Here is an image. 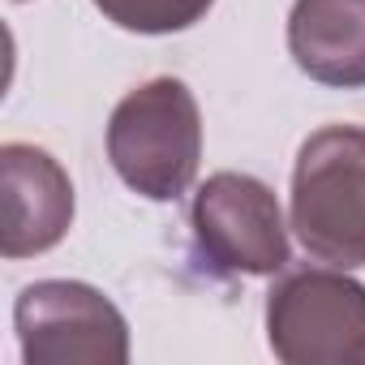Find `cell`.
Instances as JSON below:
<instances>
[{"label": "cell", "instance_id": "6", "mask_svg": "<svg viewBox=\"0 0 365 365\" xmlns=\"http://www.w3.org/2000/svg\"><path fill=\"white\" fill-rule=\"evenodd\" d=\"M0 254L35 258L65 241L73 224V180L69 172L31 142L0 146Z\"/></svg>", "mask_w": 365, "mask_h": 365}, {"label": "cell", "instance_id": "1", "mask_svg": "<svg viewBox=\"0 0 365 365\" xmlns=\"http://www.w3.org/2000/svg\"><path fill=\"white\" fill-rule=\"evenodd\" d=\"M108 159L146 202H176L202 159V112L180 78H150L129 91L108 120Z\"/></svg>", "mask_w": 365, "mask_h": 365}, {"label": "cell", "instance_id": "7", "mask_svg": "<svg viewBox=\"0 0 365 365\" xmlns=\"http://www.w3.org/2000/svg\"><path fill=\"white\" fill-rule=\"evenodd\" d=\"M297 69L335 91L365 86V0H297L288 14Z\"/></svg>", "mask_w": 365, "mask_h": 365}, {"label": "cell", "instance_id": "4", "mask_svg": "<svg viewBox=\"0 0 365 365\" xmlns=\"http://www.w3.org/2000/svg\"><path fill=\"white\" fill-rule=\"evenodd\" d=\"M18 348L26 365H125V314L82 279H39L14 305Z\"/></svg>", "mask_w": 365, "mask_h": 365}, {"label": "cell", "instance_id": "8", "mask_svg": "<svg viewBox=\"0 0 365 365\" xmlns=\"http://www.w3.org/2000/svg\"><path fill=\"white\" fill-rule=\"evenodd\" d=\"M215 0H95V9L133 35H176L211 14Z\"/></svg>", "mask_w": 365, "mask_h": 365}, {"label": "cell", "instance_id": "2", "mask_svg": "<svg viewBox=\"0 0 365 365\" xmlns=\"http://www.w3.org/2000/svg\"><path fill=\"white\" fill-rule=\"evenodd\" d=\"M292 232L309 258L365 267V129L327 125L309 133L292 168Z\"/></svg>", "mask_w": 365, "mask_h": 365}, {"label": "cell", "instance_id": "5", "mask_svg": "<svg viewBox=\"0 0 365 365\" xmlns=\"http://www.w3.org/2000/svg\"><path fill=\"white\" fill-rule=\"evenodd\" d=\"M198 254L220 275H279L288 267V228L279 198L250 172L207 176L190 207Z\"/></svg>", "mask_w": 365, "mask_h": 365}, {"label": "cell", "instance_id": "3", "mask_svg": "<svg viewBox=\"0 0 365 365\" xmlns=\"http://www.w3.org/2000/svg\"><path fill=\"white\" fill-rule=\"evenodd\" d=\"M267 344L288 365L365 361V284L339 267L279 275L267 292Z\"/></svg>", "mask_w": 365, "mask_h": 365}]
</instances>
